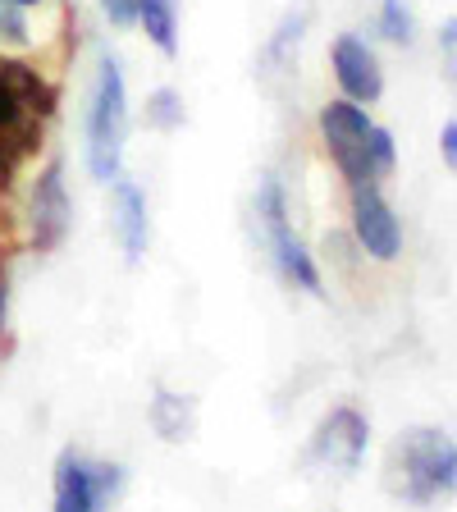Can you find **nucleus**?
<instances>
[{
  "mask_svg": "<svg viewBox=\"0 0 457 512\" xmlns=\"http://www.w3.org/2000/svg\"><path fill=\"white\" fill-rule=\"evenodd\" d=\"M252 211H256V224H261V234H266V243H270V256H275L279 275H284L293 288H302V293H316V298H320L325 279H320V266H316V256L307 252V243L293 234L284 183H279L275 174H266V179H261Z\"/></svg>",
  "mask_w": 457,
  "mask_h": 512,
  "instance_id": "7ed1b4c3",
  "label": "nucleus"
},
{
  "mask_svg": "<svg viewBox=\"0 0 457 512\" xmlns=\"http://www.w3.org/2000/svg\"><path fill=\"white\" fill-rule=\"evenodd\" d=\"M138 23L165 60L179 55V0H138Z\"/></svg>",
  "mask_w": 457,
  "mask_h": 512,
  "instance_id": "ddd939ff",
  "label": "nucleus"
},
{
  "mask_svg": "<svg viewBox=\"0 0 457 512\" xmlns=\"http://www.w3.org/2000/svg\"><path fill=\"white\" fill-rule=\"evenodd\" d=\"M384 490L412 508H435L457 494V439L439 426H412L384 453Z\"/></svg>",
  "mask_w": 457,
  "mask_h": 512,
  "instance_id": "f257e3e1",
  "label": "nucleus"
},
{
  "mask_svg": "<svg viewBox=\"0 0 457 512\" xmlns=\"http://www.w3.org/2000/svg\"><path fill=\"white\" fill-rule=\"evenodd\" d=\"M124 142H128V87L124 69L110 51H101L87 96V174L110 183L124 174Z\"/></svg>",
  "mask_w": 457,
  "mask_h": 512,
  "instance_id": "f03ea898",
  "label": "nucleus"
},
{
  "mask_svg": "<svg viewBox=\"0 0 457 512\" xmlns=\"http://www.w3.org/2000/svg\"><path fill=\"white\" fill-rule=\"evenodd\" d=\"M23 119H28V110L19 106V96H14L10 87L0 83V133H10V128H19Z\"/></svg>",
  "mask_w": 457,
  "mask_h": 512,
  "instance_id": "6ab92c4d",
  "label": "nucleus"
},
{
  "mask_svg": "<svg viewBox=\"0 0 457 512\" xmlns=\"http://www.w3.org/2000/svg\"><path fill=\"white\" fill-rule=\"evenodd\" d=\"M320 138H325V147H330V160L339 165V174L352 183H380V174H375V160H371V119H366V110L357 106V101H325L320 106Z\"/></svg>",
  "mask_w": 457,
  "mask_h": 512,
  "instance_id": "39448f33",
  "label": "nucleus"
},
{
  "mask_svg": "<svg viewBox=\"0 0 457 512\" xmlns=\"http://www.w3.org/2000/svg\"><path fill=\"white\" fill-rule=\"evenodd\" d=\"M74 224V206H69V188H64V160H46L32 174L28 188V243L32 252H55L69 238Z\"/></svg>",
  "mask_w": 457,
  "mask_h": 512,
  "instance_id": "423d86ee",
  "label": "nucleus"
},
{
  "mask_svg": "<svg viewBox=\"0 0 457 512\" xmlns=\"http://www.w3.org/2000/svg\"><path fill=\"white\" fill-rule=\"evenodd\" d=\"M380 5V37L384 42H394V46H412V32H416V23H412V10H407L403 0H375Z\"/></svg>",
  "mask_w": 457,
  "mask_h": 512,
  "instance_id": "dca6fc26",
  "label": "nucleus"
},
{
  "mask_svg": "<svg viewBox=\"0 0 457 512\" xmlns=\"http://www.w3.org/2000/svg\"><path fill=\"white\" fill-rule=\"evenodd\" d=\"M147 421L165 444H188L192 430H197V403H192L188 394H174V389L160 384L147 403Z\"/></svg>",
  "mask_w": 457,
  "mask_h": 512,
  "instance_id": "f8f14e48",
  "label": "nucleus"
},
{
  "mask_svg": "<svg viewBox=\"0 0 457 512\" xmlns=\"http://www.w3.org/2000/svg\"><path fill=\"white\" fill-rule=\"evenodd\" d=\"M101 14H106L115 28H133V23H138V0H101Z\"/></svg>",
  "mask_w": 457,
  "mask_h": 512,
  "instance_id": "aec40b11",
  "label": "nucleus"
},
{
  "mask_svg": "<svg viewBox=\"0 0 457 512\" xmlns=\"http://www.w3.org/2000/svg\"><path fill=\"white\" fill-rule=\"evenodd\" d=\"M183 96L174 92V87H156V92L147 96V128H156V133H174V128H183Z\"/></svg>",
  "mask_w": 457,
  "mask_h": 512,
  "instance_id": "4468645a",
  "label": "nucleus"
},
{
  "mask_svg": "<svg viewBox=\"0 0 457 512\" xmlns=\"http://www.w3.org/2000/svg\"><path fill=\"white\" fill-rule=\"evenodd\" d=\"M110 229H115L119 247L128 261H142L151 243V220H147V197L128 174L110 179Z\"/></svg>",
  "mask_w": 457,
  "mask_h": 512,
  "instance_id": "9d476101",
  "label": "nucleus"
},
{
  "mask_svg": "<svg viewBox=\"0 0 457 512\" xmlns=\"http://www.w3.org/2000/svg\"><path fill=\"white\" fill-rule=\"evenodd\" d=\"M124 490L119 462L87 458L83 448H60L51 471V512H110Z\"/></svg>",
  "mask_w": 457,
  "mask_h": 512,
  "instance_id": "20e7f679",
  "label": "nucleus"
},
{
  "mask_svg": "<svg viewBox=\"0 0 457 512\" xmlns=\"http://www.w3.org/2000/svg\"><path fill=\"white\" fill-rule=\"evenodd\" d=\"M352 206V238L371 261H394L403 252V224H398L394 206L384 202L380 183H352L348 188Z\"/></svg>",
  "mask_w": 457,
  "mask_h": 512,
  "instance_id": "6e6552de",
  "label": "nucleus"
},
{
  "mask_svg": "<svg viewBox=\"0 0 457 512\" xmlns=\"http://www.w3.org/2000/svg\"><path fill=\"white\" fill-rule=\"evenodd\" d=\"M32 42H37V37H32L28 10L14 5V0H0V46H5V51H28Z\"/></svg>",
  "mask_w": 457,
  "mask_h": 512,
  "instance_id": "2eb2a0df",
  "label": "nucleus"
},
{
  "mask_svg": "<svg viewBox=\"0 0 457 512\" xmlns=\"http://www.w3.org/2000/svg\"><path fill=\"white\" fill-rule=\"evenodd\" d=\"M439 60H444L448 83L457 87V14H453V19L439 23Z\"/></svg>",
  "mask_w": 457,
  "mask_h": 512,
  "instance_id": "a211bd4d",
  "label": "nucleus"
},
{
  "mask_svg": "<svg viewBox=\"0 0 457 512\" xmlns=\"http://www.w3.org/2000/svg\"><path fill=\"white\" fill-rule=\"evenodd\" d=\"M14 5H23V10H32V5H42V0H14Z\"/></svg>",
  "mask_w": 457,
  "mask_h": 512,
  "instance_id": "5701e85b",
  "label": "nucleus"
},
{
  "mask_svg": "<svg viewBox=\"0 0 457 512\" xmlns=\"http://www.w3.org/2000/svg\"><path fill=\"white\" fill-rule=\"evenodd\" d=\"M371 160H375V174H394V165H398V151H394V133L389 128H380L375 124L371 128Z\"/></svg>",
  "mask_w": 457,
  "mask_h": 512,
  "instance_id": "f3484780",
  "label": "nucleus"
},
{
  "mask_svg": "<svg viewBox=\"0 0 457 512\" xmlns=\"http://www.w3.org/2000/svg\"><path fill=\"white\" fill-rule=\"evenodd\" d=\"M366 439H371V421L357 407L339 403L316 421L307 439V462L325 471H357L366 458Z\"/></svg>",
  "mask_w": 457,
  "mask_h": 512,
  "instance_id": "0eeeda50",
  "label": "nucleus"
},
{
  "mask_svg": "<svg viewBox=\"0 0 457 512\" xmlns=\"http://www.w3.org/2000/svg\"><path fill=\"white\" fill-rule=\"evenodd\" d=\"M0 83L19 96V106L28 110L32 119H51L55 106H60V92H55L28 60H19V55H0Z\"/></svg>",
  "mask_w": 457,
  "mask_h": 512,
  "instance_id": "9b49d317",
  "label": "nucleus"
},
{
  "mask_svg": "<svg viewBox=\"0 0 457 512\" xmlns=\"http://www.w3.org/2000/svg\"><path fill=\"white\" fill-rule=\"evenodd\" d=\"M439 151H444V165L457 174V119H448V124L439 128Z\"/></svg>",
  "mask_w": 457,
  "mask_h": 512,
  "instance_id": "412c9836",
  "label": "nucleus"
},
{
  "mask_svg": "<svg viewBox=\"0 0 457 512\" xmlns=\"http://www.w3.org/2000/svg\"><path fill=\"white\" fill-rule=\"evenodd\" d=\"M330 64H334V78H339L343 96L357 101V106H371L380 101L384 92V69H380V55L357 37V32H339L330 46Z\"/></svg>",
  "mask_w": 457,
  "mask_h": 512,
  "instance_id": "1a4fd4ad",
  "label": "nucleus"
},
{
  "mask_svg": "<svg viewBox=\"0 0 457 512\" xmlns=\"http://www.w3.org/2000/svg\"><path fill=\"white\" fill-rule=\"evenodd\" d=\"M5 165H10V160H5V147H0V170H5Z\"/></svg>",
  "mask_w": 457,
  "mask_h": 512,
  "instance_id": "b1692460",
  "label": "nucleus"
},
{
  "mask_svg": "<svg viewBox=\"0 0 457 512\" xmlns=\"http://www.w3.org/2000/svg\"><path fill=\"white\" fill-rule=\"evenodd\" d=\"M5 307H10V298H5V279H0V334H5Z\"/></svg>",
  "mask_w": 457,
  "mask_h": 512,
  "instance_id": "4be33fe9",
  "label": "nucleus"
}]
</instances>
